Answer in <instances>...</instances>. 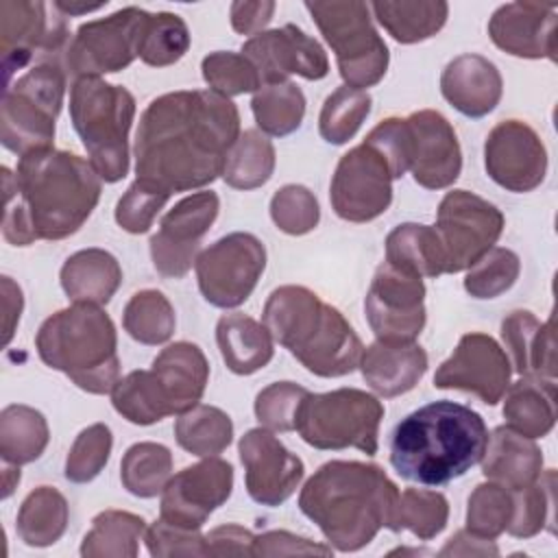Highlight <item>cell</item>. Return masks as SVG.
Listing matches in <instances>:
<instances>
[{
  "instance_id": "6125c7cd",
  "label": "cell",
  "mask_w": 558,
  "mask_h": 558,
  "mask_svg": "<svg viewBox=\"0 0 558 558\" xmlns=\"http://www.w3.org/2000/svg\"><path fill=\"white\" fill-rule=\"evenodd\" d=\"M497 554L499 549L493 541L480 538L469 530L456 532L438 551V556H497Z\"/></svg>"
},
{
  "instance_id": "9a60e30c",
  "label": "cell",
  "mask_w": 558,
  "mask_h": 558,
  "mask_svg": "<svg viewBox=\"0 0 558 558\" xmlns=\"http://www.w3.org/2000/svg\"><path fill=\"white\" fill-rule=\"evenodd\" d=\"M366 320L384 342H414L427 320L423 277L381 262L364 296Z\"/></svg>"
},
{
  "instance_id": "f6af8a7d",
  "label": "cell",
  "mask_w": 558,
  "mask_h": 558,
  "mask_svg": "<svg viewBox=\"0 0 558 558\" xmlns=\"http://www.w3.org/2000/svg\"><path fill=\"white\" fill-rule=\"evenodd\" d=\"M449 521V501L438 490L405 488L392 510L388 530L412 532L418 541L438 536Z\"/></svg>"
},
{
  "instance_id": "30bf717a",
  "label": "cell",
  "mask_w": 558,
  "mask_h": 558,
  "mask_svg": "<svg viewBox=\"0 0 558 558\" xmlns=\"http://www.w3.org/2000/svg\"><path fill=\"white\" fill-rule=\"evenodd\" d=\"M305 9L333 50L344 85L364 89L384 78L390 52L366 2H305Z\"/></svg>"
},
{
  "instance_id": "ffe728a7",
  "label": "cell",
  "mask_w": 558,
  "mask_h": 558,
  "mask_svg": "<svg viewBox=\"0 0 558 558\" xmlns=\"http://www.w3.org/2000/svg\"><path fill=\"white\" fill-rule=\"evenodd\" d=\"M486 174L508 192H532L547 174V150L538 133L523 120H504L484 142Z\"/></svg>"
},
{
  "instance_id": "5b68a950",
  "label": "cell",
  "mask_w": 558,
  "mask_h": 558,
  "mask_svg": "<svg viewBox=\"0 0 558 558\" xmlns=\"http://www.w3.org/2000/svg\"><path fill=\"white\" fill-rule=\"evenodd\" d=\"M262 320L272 340L318 377H342L360 366L364 353L360 336L340 310L305 286L275 288Z\"/></svg>"
},
{
  "instance_id": "816d5d0a",
  "label": "cell",
  "mask_w": 558,
  "mask_h": 558,
  "mask_svg": "<svg viewBox=\"0 0 558 558\" xmlns=\"http://www.w3.org/2000/svg\"><path fill=\"white\" fill-rule=\"evenodd\" d=\"M113 447L109 425L94 423L85 427L72 442L65 458V477L74 484H87L107 466Z\"/></svg>"
},
{
  "instance_id": "7c38bea8",
  "label": "cell",
  "mask_w": 558,
  "mask_h": 558,
  "mask_svg": "<svg viewBox=\"0 0 558 558\" xmlns=\"http://www.w3.org/2000/svg\"><path fill=\"white\" fill-rule=\"evenodd\" d=\"M504 225V214L486 198L469 190L447 192L434 225L445 253V272L469 270L497 244Z\"/></svg>"
},
{
  "instance_id": "83f0119b",
  "label": "cell",
  "mask_w": 558,
  "mask_h": 558,
  "mask_svg": "<svg viewBox=\"0 0 558 558\" xmlns=\"http://www.w3.org/2000/svg\"><path fill=\"white\" fill-rule=\"evenodd\" d=\"M501 340L521 377L556 381L554 316L541 323L527 310H514L501 320Z\"/></svg>"
},
{
  "instance_id": "f5cc1de1",
  "label": "cell",
  "mask_w": 558,
  "mask_h": 558,
  "mask_svg": "<svg viewBox=\"0 0 558 558\" xmlns=\"http://www.w3.org/2000/svg\"><path fill=\"white\" fill-rule=\"evenodd\" d=\"M270 218L279 231L288 235H305L316 229L320 207L314 192H310L305 185L288 183L272 194Z\"/></svg>"
},
{
  "instance_id": "e7e4bbea",
  "label": "cell",
  "mask_w": 558,
  "mask_h": 558,
  "mask_svg": "<svg viewBox=\"0 0 558 558\" xmlns=\"http://www.w3.org/2000/svg\"><path fill=\"white\" fill-rule=\"evenodd\" d=\"M54 7L68 17V15H83V13H92V11H98L102 7H107V2H96V4H81V2H63V0H57Z\"/></svg>"
},
{
  "instance_id": "f35d334b",
  "label": "cell",
  "mask_w": 558,
  "mask_h": 558,
  "mask_svg": "<svg viewBox=\"0 0 558 558\" xmlns=\"http://www.w3.org/2000/svg\"><path fill=\"white\" fill-rule=\"evenodd\" d=\"M275 161L277 157L272 142L262 131L246 129L240 133L227 155L222 179L229 187L255 190L268 183L275 172Z\"/></svg>"
},
{
  "instance_id": "277c9868",
  "label": "cell",
  "mask_w": 558,
  "mask_h": 558,
  "mask_svg": "<svg viewBox=\"0 0 558 558\" xmlns=\"http://www.w3.org/2000/svg\"><path fill=\"white\" fill-rule=\"evenodd\" d=\"M488 445V427L475 410L456 401H432L390 434V464L408 482L442 486L475 466Z\"/></svg>"
},
{
  "instance_id": "8fae6325",
  "label": "cell",
  "mask_w": 558,
  "mask_h": 558,
  "mask_svg": "<svg viewBox=\"0 0 558 558\" xmlns=\"http://www.w3.org/2000/svg\"><path fill=\"white\" fill-rule=\"evenodd\" d=\"M65 15L46 2L2 0L0 2V52L4 85L17 70L39 61H63L68 48Z\"/></svg>"
},
{
  "instance_id": "603a6c76",
  "label": "cell",
  "mask_w": 558,
  "mask_h": 558,
  "mask_svg": "<svg viewBox=\"0 0 558 558\" xmlns=\"http://www.w3.org/2000/svg\"><path fill=\"white\" fill-rule=\"evenodd\" d=\"M410 131V172L425 190L453 185L462 170V150L449 120L434 109H421L405 118Z\"/></svg>"
},
{
  "instance_id": "680465c9",
  "label": "cell",
  "mask_w": 558,
  "mask_h": 558,
  "mask_svg": "<svg viewBox=\"0 0 558 558\" xmlns=\"http://www.w3.org/2000/svg\"><path fill=\"white\" fill-rule=\"evenodd\" d=\"M331 545L314 543L305 536H296L288 530H270L255 536L253 556H331Z\"/></svg>"
},
{
  "instance_id": "f907efd6",
  "label": "cell",
  "mask_w": 558,
  "mask_h": 558,
  "mask_svg": "<svg viewBox=\"0 0 558 558\" xmlns=\"http://www.w3.org/2000/svg\"><path fill=\"white\" fill-rule=\"evenodd\" d=\"M201 70L209 89L225 98L257 92L262 87L255 65L242 52H231V50L209 52L203 59Z\"/></svg>"
},
{
  "instance_id": "4316f807",
  "label": "cell",
  "mask_w": 558,
  "mask_h": 558,
  "mask_svg": "<svg viewBox=\"0 0 558 558\" xmlns=\"http://www.w3.org/2000/svg\"><path fill=\"white\" fill-rule=\"evenodd\" d=\"M427 353L416 342L375 340L360 357L362 377L379 397L410 392L427 373Z\"/></svg>"
},
{
  "instance_id": "2e32d148",
  "label": "cell",
  "mask_w": 558,
  "mask_h": 558,
  "mask_svg": "<svg viewBox=\"0 0 558 558\" xmlns=\"http://www.w3.org/2000/svg\"><path fill=\"white\" fill-rule=\"evenodd\" d=\"M392 172L384 155L362 142L344 153L329 185V201L338 218L371 222L392 203Z\"/></svg>"
},
{
  "instance_id": "7dc6e473",
  "label": "cell",
  "mask_w": 558,
  "mask_h": 558,
  "mask_svg": "<svg viewBox=\"0 0 558 558\" xmlns=\"http://www.w3.org/2000/svg\"><path fill=\"white\" fill-rule=\"evenodd\" d=\"M373 98L366 89L342 85L331 92L318 116V133L325 142L340 146L347 144L371 113Z\"/></svg>"
},
{
  "instance_id": "ee69618b",
  "label": "cell",
  "mask_w": 558,
  "mask_h": 558,
  "mask_svg": "<svg viewBox=\"0 0 558 558\" xmlns=\"http://www.w3.org/2000/svg\"><path fill=\"white\" fill-rule=\"evenodd\" d=\"M122 325L135 342L157 347L172 338L177 316L172 303L163 292L140 290L124 305Z\"/></svg>"
},
{
  "instance_id": "be15d7a7",
  "label": "cell",
  "mask_w": 558,
  "mask_h": 558,
  "mask_svg": "<svg viewBox=\"0 0 558 558\" xmlns=\"http://www.w3.org/2000/svg\"><path fill=\"white\" fill-rule=\"evenodd\" d=\"M24 307V296L20 286L11 277H2V312H4V344L11 342L15 327L20 323Z\"/></svg>"
},
{
  "instance_id": "5bb4252c",
  "label": "cell",
  "mask_w": 558,
  "mask_h": 558,
  "mask_svg": "<svg viewBox=\"0 0 558 558\" xmlns=\"http://www.w3.org/2000/svg\"><path fill=\"white\" fill-rule=\"evenodd\" d=\"M146 13L140 7H124L107 17L81 24L63 54L65 72L76 81L100 78L129 68L137 57Z\"/></svg>"
},
{
  "instance_id": "8992f818",
  "label": "cell",
  "mask_w": 558,
  "mask_h": 558,
  "mask_svg": "<svg viewBox=\"0 0 558 558\" xmlns=\"http://www.w3.org/2000/svg\"><path fill=\"white\" fill-rule=\"evenodd\" d=\"M39 360L89 395H107L120 379L118 333L111 316L94 303H72L48 316L37 336Z\"/></svg>"
},
{
  "instance_id": "e0dca14e",
  "label": "cell",
  "mask_w": 558,
  "mask_h": 558,
  "mask_svg": "<svg viewBox=\"0 0 558 558\" xmlns=\"http://www.w3.org/2000/svg\"><path fill=\"white\" fill-rule=\"evenodd\" d=\"M220 198L216 192H194L168 209L159 231L150 235V259L155 270L168 279H181L198 257L201 240L218 218Z\"/></svg>"
},
{
  "instance_id": "f1b7e54d",
  "label": "cell",
  "mask_w": 558,
  "mask_h": 558,
  "mask_svg": "<svg viewBox=\"0 0 558 558\" xmlns=\"http://www.w3.org/2000/svg\"><path fill=\"white\" fill-rule=\"evenodd\" d=\"M482 475L508 490H519L534 484L543 473V451L534 442L508 425H499L488 434V445L482 456Z\"/></svg>"
},
{
  "instance_id": "ac0fdd59",
  "label": "cell",
  "mask_w": 558,
  "mask_h": 558,
  "mask_svg": "<svg viewBox=\"0 0 558 558\" xmlns=\"http://www.w3.org/2000/svg\"><path fill=\"white\" fill-rule=\"evenodd\" d=\"M512 364L495 338L482 331L464 333L456 351L436 368L434 386L462 390L497 405L510 386Z\"/></svg>"
},
{
  "instance_id": "6f0895ef",
  "label": "cell",
  "mask_w": 558,
  "mask_h": 558,
  "mask_svg": "<svg viewBox=\"0 0 558 558\" xmlns=\"http://www.w3.org/2000/svg\"><path fill=\"white\" fill-rule=\"evenodd\" d=\"M366 144L377 148L390 166L392 179H401L410 168V131L405 118L381 120L366 137Z\"/></svg>"
},
{
  "instance_id": "3957f363",
  "label": "cell",
  "mask_w": 558,
  "mask_h": 558,
  "mask_svg": "<svg viewBox=\"0 0 558 558\" xmlns=\"http://www.w3.org/2000/svg\"><path fill=\"white\" fill-rule=\"evenodd\" d=\"M397 484L381 466L357 460H331L305 482L299 495L301 512L318 525L338 551L366 547L381 527H388Z\"/></svg>"
},
{
  "instance_id": "f546056e",
  "label": "cell",
  "mask_w": 558,
  "mask_h": 558,
  "mask_svg": "<svg viewBox=\"0 0 558 558\" xmlns=\"http://www.w3.org/2000/svg\"><path fill=\"white\" fill-rule=\"evenodd\" d=\"M59 279L72 303L107 305L122 283V268L109 251L83 248L63 262Z\"/></svg>"
},
{
  "instance_id": "d4e9b609",
  "label": "cell",
  "mask_w": 558,
  "mask_h": 558,
  "mask_svg": "<svg viewBox=\"0 0 558 558\" xmlns=\"http://www.w3.org/2000/svg\"><path fill=\"white\" fill-rule=\"evenodd\" d=\"M440 92L462 116L484 118L499 105L504 81L493 61L475 52H464L445 65Z\"/></svg>"
},
{
  "instance_id": "e575fe53",
  "label": "cell",
  "mask_w": 558,
  "mask_h": 558,
  "mask_svg": "<svg viewBox=\"0 0 558 558\" xmlns=\"http://www.w3.org/2000/svg\"><path fill=\"white\" fill-rule=\"evenodd\" d=\"M68 519L70 508L65 497L54 486H37L22 501L15 530L28 547H50L63 536Z\"/></svg>"
},
{
  "instance_id": "4fadbf2b",
  "label": "cell",
  "mask_w": 558,
  "mask_h": 558,
  "mask_svg": "<svg viewBox=\"0 0 558 558\" xmlns=\"http://www.w3.org/2000/svg\"><path fill=\"white\" fill-rule=\"evenodd\" d=\"M194 268L198 290L209 305L238 307L253 294L266 268V248L253 233L235 231L201 251Z\"/></svg>"
},
{
  "instance_id": "b9f144b4",
  "label": "cell",
  "mask_w": 558,
  "mask_h": 558,
  "mask_svg": "<svg viewBox=\"0 0 558 558\" xmlns=\"http://www.w3.org/2000/svg\"><path fill=\"white\" fill-rule=\"evenodd\" d=\"M253 118L264 135L286 137L294 133L305 116V94L292 81L264 85L251 100Z\"/></svg>"
},
{
  "instance_id": "94428289",
  "label": "cell",
  "mask_w": 558,
  "mask_h": 558,
  "mask_svg": "<svg viewBox=\"0 0 558 558\" xmlns=\"http://www.w3.org/2000/svg\"><path fill=\"white\" fill-rule=\"evenodd\" d=\"M277 4L272 0H255V2H231L229 17L231 26L240 35H257L264 33L266 24L272 20Z\"/></svg>"
},
{
  "instance_id": "4dcf8cb0",
  "label": "cell",
  "mask_w": 558,
  "mask_h": 558,
  "mask_svg": "<svg viewBox=\"0 0 558 558\" xmlns=\"http://www.w3.org/2000/svg\"><path fill=\"white\" fill-rule=\"evenodd\" d=\"M216 342L227 368L235 375H253L264 368L272 355V336L264 323L233 312L216 323Z\"/></svg>"
},
{
  "instance_id": "9c48e42d",
  "label": "cell",
  "mask_w": 558,
  "mask_h": 558,
  "mask_svg": "<svg viewBox=\"0 0 558 558\" xmlns=\"http://www.w3.org/2000/svg\"><path fill=\"white\" fill-rule=\"evenodd\" d=\"M381 418L384 403L375 395L360 388H338L305 397L296 432L314 449L340 451L353 447L375 456Z\"/></svg>"
},
{
  "instance_id": "d6986e66",
  "label": "cell",
  "mask_w": 558,
  "mask_h": 558,
  "mask_svg": "<svg viewBox=\"0 0 558 558\" xmlns=\"http://www.w3.org/2000/svg\"><path fill=\"white\" fill-rule=\"evenodd\" d=\"M231 490L233 466L216 456L203 458L170 477L161 490V519L172 525L201 530L209 514L231 497Z\"/></svg>"
},
{
  "instance_id": "7a4b0ae2",
  "label": "cell",
  "mask_w": 558,
  "mask_h": 558,
  "mask_svg": "<svg viewBox=\"0 0 558 558\" xmlns=\"http://www.w3.org/2000/svg\"><path fill=\"white\" fill-rule=\"evenodd\" d=\"M2 187V235L13 246H28L76 233L98 205L102 179L87 159L46 148L20 157L15 174L4 166Z\"/></svg>"
},
{
  "instance_id": "60d3db41",
  "label": "cell",
  "mask_w": 558,
  "mask_h": 558,
  "mask_svg": "<svg viewBox=\"0 0 558 558\" xmlns=\"http://www.w3.org/2000/svg\"><path fill=\"white\" fill-rule=\"evenodd\" d=\"M512 519L508 534L514 538H532L538 532H556V471L547 469L541 477L519 490H512Z\"/></svg>"
},
{
  "instance_id": "52a82bcc",
  "label": "cell",
  "mask_w": 558,
  "mask_h": 558,
  "mask_svg": "<svg viewBox=\"0 0 558 558\" xmlns=\"http://www.w3.org/2000/svg\"><path fill=\"white\" fill-rule=\"evenodd\" d=\"M135 98L102 78H76L70 87V120L89 155V163L105 183L129 174V131Z\"/></svg>"
},
{
  "instance_id": "c3c4849f",
  "label": "cell",
  "mask_w": 558,
  "mask_h": 558,
  "mask_svg": "<svg viewBox=\"0 0 558 558\" xmlns=\"http://www.w3.org/2000/svg\"><path fill=\"white\" fill-rule=\"evenodd\" d=\"M512 508V490L490 480L477 484L466 501V530L480 538L495 541L508 530Z\"/></svg>"
},
{
  "instance_id": "1f68e13d",
  "label": "cell",
  "mask_w": 558,
  "mask_h": 558,
  "mask_svg": "<svg viewBox=\"0 0 558 558\" xmlns=\"http://www.w3.org/2000/svg\"><path fill=\"white\" fill-rule=\"evenodd\" d=\"M506 425L527 438H543L556 425V381L521 377L504 401Z\"/></svg>"
},
{
  "instance_id": "681fc988",
  "label": "cell",
  "mask_w": 558,
  "mask_h": 558,
  "mask_svg": "<svg viewBox=\"0 0 558 558\" xmlns=\"http://www.w3.org/2000/svg\"><path fill=\"white\" fill-rule=\"evenodd\" d=\"M521 272V259L514 251L493 246L484 253L464 277V290L473 299H497L508 292Z\"/></svg>"
},
{
  "instance_id": "db71d44e",
  "label": "cell",
  "mask_w": 558,
  "mask_h": 558,
  "mask_svg": "<svg viewBox=\"0 0 558 558\" xmlns=\"http://www.w3.org/2000/svg\"><path fill=\"white\" fill-rule=\"evenodd\" d=\"M307 395L310 390L294 381H275L257 392L255 418L270 432H294Z\"/></svg>"
},
{
  "instance_id": "9f6ffc18",
  "label": "cell",
  "mask_w": 558,
  "mask_h": 558,
  "mask_svg": "<svg viewBox=\"0 0 558 558\" xmlns=\"http://www.w3.org/2000/svg\"><path fill=\"white\" fill-rule=\"evenodd\" d=\"M146 549L155 558L166 556H211L207 538L198 530L172 525L163 519L146 527Z\"/></svg>"
},
{
  "instance_id": "11a10c76",
  "label": "cell",
  "mask_w": 558,
  "mask_h": 558,
  "mask_svg": "<svg viewBox=\"0 0 558 558\" xmlns=\"http://www.w3.org/2000/svg\"><path fill=\"white\" fill-rule=\"evenodd\" d=\"M170 196L172 194L135 179L116 205V222L129 233H146Z\"/></svg>"
},
{
  "instance_id": "cb8c5ba5",
  "label": "cell",
  "mask_w": 558,
  "mask_h": 558,
  "mask_svg": "<svg viewBox=\"0 0 558 558\" xmlns=\"http://www.w3.org/2000/svg\"><path fill=\"white\" fill-rule=\"evenodd\" d=\"M556 26L551 2H506L490 15L488 37L512 57L556 61Z\"/></svg>"
},
{
  "instance_id": "74e56055",
  "label": "cell",
  "mask_w": 558,
  "mask_h": 558,
  "mask_svg": "<svg viewBox=\"0 0 558 558\" xmlns=\"http://www.w3.org/2000/svg\"><path fill=\"white\" fill-rule=\"evenodd\" d=\"M174 438L181 449L198 458L222 453L233 440L231 416L216 408L198 403L174 421Z\"/></svg>"
},
{
  "instance_id": "03108f58",
  "label": "cell",
  "mask_w": 558,
  "mask_h": 558,
  "mask_svg": "<svg viewBox=\"0 0 558 558\" xmlns=\"http://www.w3.org/2000/svg\"><path fill=\"white\" fill-rule=\"evenodd\" d=\"M20 484V466L15 464H9L4 462V469H2V497H11V493L15 490V486Z\"/></svg>"
},
{
  "instance_id": "7bdbcfd3",
  "label": "cell",
  "mask_w": 558,
  "mask_h": 558,
  "mask_svg": "<svg viewBox=\"0 0 558 558\" xmlns=\"http://www.w3.org/2000/svg\"><path fill=\"white\" fill-rule=\"evenodd\" d=\"M190 28L181 15L170 11L146 13L137 41V57L153 68H166L190 50Z\"/></svg>"
},
{
  "instance_id": "484cf974",
  "label": "cell",
  "mask_w": 558,
  "mask_h": 558,
  "mask_svg": "<svg viewBox=\"0 0 558 558\" xmlns=\"http://www.w3.org/2000/svg\"><path fill=\"white\" fill-rule=\"evenodd\" d=\"M170 414H183L198 405L209 381V362L198 344L174 342L161 349L150 366Z\"/></svg>"
},
{
  "instance_id": "d590c367",
  "label": "cell",
  "mask_w": 558,
  "mask_h": 558,
  "mask_svg": "<svg viewBox=\"0 0 558 558\" xmlns=\"http://www.w3.org/2000/svg\"><path fill=\"white\" fill-rule=\"evenodd\" d=\"M146 521L126 510H102L92 519L89 532L83 536V558H135L140 541H144Z\"/></svg>"
},
{
  "instance_id": "ba28073f",
  "label": "cell",
  "mask_w": 558,
  "mask_h": 558,
  "mask_svg": "<svg viewBox=\"0 0 558 558\" xmlns=\"http://www.w3.org/2000/svg\"><path fill=\"white\" fill-rule=\"evenodd\" d=\"M68 72L63 61H39L4 85L0 105V142L24 157L54 148V122L63 107Z\"/></svg>"
},
{
  "instance_id": "8d00e7d4",
  "label": "cell",
  "mask_w": 558,
  "mask_h": 558,
  "mask_svg": "<svg viewBox=\"0 0 558 558\" xmlns=\"http://www.w3.org/2000/svg\"><path fill=\"white\" fill-rule=\"evenodd\" d=\"M50 440L46 416L22 403H11L0 412V456L2 462L22 466L41 458Z\"/></svg>"
},
{
  "instance_id": "6da1fadb",
  "label": "cell",
  "mask_w": 558,
  "mask_h": 558,
  "mask_svg": "<svg viewBox=\"0 0 558 558\" xmlns=\"http://www.w3.org/2000/svg\"><path fill=\"white\" fill-rule=\"evenodd\" d=\"M240 137L238 107L211 89L163 94L144 109L135 133V174L168 194L205 187L222 177Z\"/></svg>"
},
{
  "instance_id": "7402d4cb",
  "label": "cell",
  "mask_w": 558,
  "mask_h": 558,
  "mask_svg": "<svg viewBox=\"0 0 558 558\" xmlns=\"http://www.w3.org/2000/svg\"><path fill=\"white\" fill-rule=\"evenodd\" d=\"M242 54L255 65L262 87L288 81L290 74L320 81L329 74L323 46L294 24L264 31L242 44Z\"/></svg>"
},
{
  "instance_id": "836d02e7",
  "label": "cell",
  "mask_w": 558,
  "mask_h": 558,
  "mask_svg": "<svg viewBox=\"0 0 558 558\" xmlns=\"http://www.w3.org/2000/svg\"><path fill=\"white\" fill-rule=\"evenodd\" d=\"M386 262L418 277L436 279L445 275V253L438 233L421 222H403L388 233Z\"/></svg>"
},
{
  "instance_id": "91938a15",
  "label": "cell",
  "mask_w": 558,
  "mask_h": 558,
  "mask_svg": "<svg viewBox=\"0 0 558 558\" xmlns=\"http://www.w3.org/2000/svg\"><path fill=\"white\" fill-rule=\"evenodd\" d=\"M205 538L211 556H253L255 536L251 530L238 523L218 525L205 534Z\"/></svg>"
},
{
  "instance_id": "d6a6232c",
  "label": "cell",
  "mask_w": 558,
  "mask_h": 558,
  "mask_svg": "<svg viewBox=\"0 0 558 558\" xmlns=\"http://www.w3.org/2000/svg\"><path fill=\"white\" fill-rule=\"evenodd\" d=\"M368 7L384 31L399 44H418L434 37L449 17V4L442 0H379Z\"/></svg>"
},
{
  "instance_id": "44dd1931",
  "label": "cell",
  "mask_w": 558,
  "mask_h": 558,
  "mask_svg": "<svg viewBox=\"0 0 558 558\" xmlns=\"http://www.w3.org/2000/svg\"><path fill=\"white\" fill-rule=\"evenodd\" d=\"M246 493L253 501L275 508L299 488L305 464L266 427L248 429L238 445Z\"/></svg>"
},
{
  "instance_id": "ab89813d",
  "label": "cell",
  "mask_w": 558,
  "mask_h": 558,
  "mask_svg": "<svg viewBox=\"0 0 558 558\" xmlns=\"http://www.w3.org/2000/svg\"><path fill=\"white\" fill-rule=\"evenodd\" d=\"M172 477V453L159 442H135L131 445L120 462L122 486L140 497H157Z\"/></svg>"
},
{
  "instance_id": "bcb514c9",
  "label": "cell",
  "mask_w": 558,
  "mask_h": 558,
  "mask_svg": "<svg viewBox=\"0 0 558 558\" xmlns=\"http://www.w3.org/2000/svg\"><path fill=\"white\" fill-rule=\"evenodd\" d=\"M111 403L133 425H153L170 416L166 397L153 371H131L111 390Z\"/></svg>"
}]
</instances>
